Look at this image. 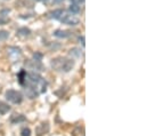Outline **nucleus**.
<instances>
[{"mask_svg": "<svg viewBox=\"0 0 147 136\" xmlns=\"http://www.w3.org/2000/svg\"><path fill=\"white\" fill-rule=\"evenodd\" d=\"M51 67L53 69L62 72H70L74 67L73 60H69L65 57H57L51 61Z\"/></svg>", "mask_w": 147, "mask_h": 136, "instance_id": "nucleus-1", "label": "nucleus"}, {"mask_svg": "<svg viewBox=\"0 0 147 136\" xmlns=\"http://www.w3.org/2000/svg\"><path fill=\"white\" fill-rule=\"evenodd\" d=\"M5 97L8 102L13 103V104H21L23 102V95L15 89H9L5 93Z\"/></svg>", "mask_w": 147, "mask_h": 136, "instance_id": "nucleus-2", "label": "nucleus"}, {"mask_svg": "<svg viewBox=\"0 0 147 136\" xmlns=\"http://www.w3.org/2000/svg\"><path fill=\"white\" fill-rule=\"evenodd\" d=\"M63 23H65V24H67V25H78L79 23H80V20L78 18V17H75L74 15H64L63 14V16L59 18Z\"/></svg>", "mask_w": 147, "mask_h": 136, "instance_id": "nucleus-3", "label": "nucleus"}, {"mask_svg": "<svg viewBox=\"0 0 147 136\" xmlns=\"http://www.w3.org/2000/svg\"><path fill=\"white\" fill-rule=\"evenodd\" d=\"M50 127H49V124L48 122H41L40 125H38V127L36 128V134L37 136H42L45 134H47L49 132Z\"/></svg>", "mask_w": 147, "mask_h": 136, "instance_id": "nucleus-4", "label": "nucleus"}, {"mask_svg": "<svg viewBox=\"0 0 147 136\" xmlns=\"http://www.w3.org/2000/svg\"><path fill=\"white\" fill-rule=\"evenodd\" d=\"M25 121H26V118H25L23 114H14V116H11V118H10V122H11L13 125H18V124L25 122Z\"/></svg>", "mask_w": 147, "mask_h": 136, "instance_id": "nucleus-5", "label": "nucleus"}, {"mask_svg": "<svg viewBox=\"0 0 147 136\" xmlns=\"http://www.w3.org/2000/svg\"><path fill=\"white\" fill-rule=\"evenodd\" d=\"M54 35L56 38H62V39H65V38H69L71 35V32L67 31V30H56L54 32Z\"/></svg>", "mask_w": 147, "mask_h": 136, "instance_id": "nucleus-6", "label": "nucleus"}, {"mask_svg": "<svg viewBox=\"0 0 147 136\" xmlns=\"http://www.w3.org/2000/svg\"><path fill=\"white\" fill-rule=\"evenodd\" d=\"M28 67L31 69V70H33V71H39V72L43 71V67L41 65V63H40V62H37V61H34V60H33L31 63H29Z\"/></svg>", "mask_w": 147, "mask_h": 136, "instance_id": "nucleus-7", "label": "nucleus"}, {"mask_svg": "<svg viewBox=\"0 0 147 136\" xmlns=\"http://www.w3.org/2000/svg\"><path fill=\"white\" fill-rule=\"evenodd\" d=\"M63 14H64V9H55L54 12H51L50 13V17L51 18H54V20H59L62 16H63Z\"/></svg>", "mask_w": 147, "mask_h": 136, "instance_id": "nucleus-8", "label": "nucleus"}, {"mask_svg": "<svg viewBox=\"0 0 147 136\" xmlns=\"http://www.w3.org/2000/svg\"><path fill=\"white\" fill-rule=\"evenodd\" d=\"M10 111V106L7 104V103L2 102V101H0V114H6V113H8Z\"/></svg>", "mask_w": 147, "mask_h": 136, "instance_id": "nucleus-9", "label": "nucleus"}, {"mask_svg": "<svg viewBox=\"0 0 147 136\" xmlns=\"http://www.w3.org/2000/svg\"><path fill=\"white\" fill-rule=\"evenodd\" d=\"M16 33L18 34V35H22V37H28V35H30L31 34V30L29 29V28H20L17 31H16Z\"/></svg>", "mask_w": 147, "mask_h": 136, "instance_id": "nucleus-10", "label": "nucleus"}, {"mask_svg": "<svg viewBox=\"0 0 147 136\" xmlns=\"http://www.w3.org/2000/svg\"><path fill=\"white\" fill-rule=\"evenodd\" d=\"M69 10H70V13H72V15L79 14V13H80V6H79V5H75V3H72V5L69 7Z\"/></svg>", "mask_w": 147, "mask_h": 136, "instance_id": "nucleus-11", "label": "nucleus"}, {"mask_svg": "<svg viewBox=\"0 0 147 136\" xmlns=\"http://www.w3.org/2000/svg\"><path fill=\"white\" fill-rule=\"evenodd\" d=\"M18 81H20V84L23 86L24 85V82H25V79H26V72L24 71V70H22L20 73H18Z\"/></svg>", "mask_w": 147, "mask_h": 136, "instance_id": "nucleus-12", "label": "nucleus"}, {"mask_svg": "<svg viewBox=\"0 0 147 136\" xmlns=\"http://www.w3.org/2000/svg\"><path fill=\"white\" fill-rule=\"evenodd\" d=\"M70 55H71L72 57L79 58V57L81 56V50H80L79 48H72V49L70 50Z\"/></svg>", "mask_w": 147, "mask_h": 136, "instance_id": "nucleus-13", "label": "nucleus"}, {"mask_svg": "<svg viewBox=\"0 0 147 136\" xmlns=\"http://www.w3.org/2000/svg\"><path fill=\"white\" fill-rule=\"evenodd\" d=\"M42 58H43V55H42L41 53L36 52V53L33 54V60H34V61H37V62H41V61H42Z\"/></svg>", "mask_w": 147, "mask_h": 136, "instance_id": "nucleus-14", "label": "nucleus"}, {"mask_svg": "<svg viewBox=\"0 0 147 136\" xmlns=\"http://www.w3.org/2000/svg\"><path fill=\"white\" fill-rule=\"evenodd\" d=\"M8 38H9V32L8 31H5V30L0 31V40H6Z\"/></svg>", "mask_w": 147, "mask_h": 136, "instance_id": "nucleus-15", "label": "nucleus"}, {"mask_svg": "<svg viewBox=\"0 0 147 136\" xmlns=\"http://www.w3.org/2000/svg\"><path fill=\"white\" fill-rule=\"evenodd\" d=\"M21 135L22 136H31V129H30V128H28V127L23 128V129H22V132H21Z\"/></svg>", "mask_w": 147, "mask_h": 136, "instance_id": "nucleus-16", "label": "nucleus"}, {"mask_svg": "<svg viewBox=\"0 0 147 136\" xmlns=\"http://www.w3.org/2000/svg\"><path fill=\"white\" fill-rule=\"evenodd\" d=\"M9 12H10L9 9H3V10L0 12V16H3V17H5L7 14H9Z\"/></svg>", "mask_w": 147, "mask_h": 136, "instance_id": "nucleus-17", "label": "nucleus"}, {"mask_svg": "<svg viewBox=\"0 0 147 136\" xmlns=\"http://www.w3.org/2000/svg\"><path fill=\"white\" fill-rule=\"evenodd\" d=\"M79 41H80V44L84 47L86 46V42H84V37L83 35H81V37H79Z\"/></svg>", "mask_w": 147, "mask_h": 136, "instance_id": "nucleus-18", "label": "nucleus"}, {"mask_svg": "<svg viewBox=\"0 0 147 136\" xmlns=\"http://www.w3.org/2000/svg\"><path fill=\"white\" fill-rule=\"evenodd\" d=\"M2 17H3V16H0V24H6L9 20H8V18H6V17H5V18H2Z\"/></svg>", "mask_w": 147, "mask_h": 136, "instance_id": "nucleus-19", "label": "nucleus"}, {"mask_svg": "<svg viewBox=\"0 0 147 136\" xmlns=\"http://www.w3.org/2000/svg\"><path fill=\"white\" fill-rule=\"evenodd\" d=\"M72 3H75V5H81L84 2V0H71Z\"/></svg>", "mask_w": 147, "mask_h": 136, "instance_id": "nucleus-20", "label": "nucleus"}, {"mask_svg": "<svg viewBox=\"0 0 147 136\" xmlns=\"http://www.w3.org/2000/svg\"><path fill=\"white\" fill-rule=\"evenodd\" d=\"M64 0H54V2L55 3H61V2H63Z\"/></svg>", "mask_w": 147, "mask_h": 136, "instance_id": "nucleus-21", "label": "nucleus"}, {"mask_svg": "<svg viewBox=\"0 0 147 136\" xmlns=\"http://www.w3.org/2000/svg\"><path fill=\"white\" fill-rule=\"evenodd\" d=\"M42 1H47V0H42Z\"/></svg>", "mask_w": 147, "mask_h": 136, "instance_id": "nucleus-22", "label": "nucleus"}]
</instances>
